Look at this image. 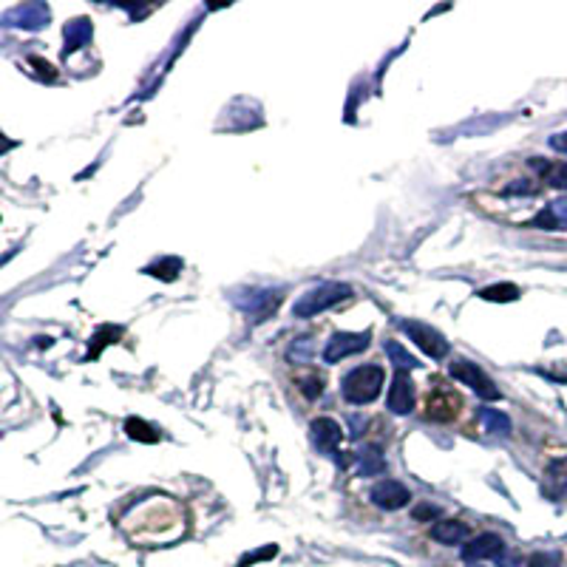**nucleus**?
<instances>
[{"instance_id":"26","label":"nucleus","mask_w":567,"mask_h":567,"mask_svg":"<svg viewBox=\"0 0 567 567\" xmlns=\"http://www.w3.org/2000/svg\"><path fill=\"white\" fill-rule=\"evenodd\" d=\"M276 551H279L276 544H269V548H264V551H259V553H256V551H253V553H247V556L239 562V567H247V564H253V562H264V559H272V556H276Z\"/></svg>"},{"instance_id":"13","label":"nucleus","mask_w":567,"mask_h":567,"mask_svg":"<svg viewBox=\"0 0 567 567\" xmlns=\"http://www.w3.org/2000/svg\"><path fill=\"white\" fill-rule=\"evenodd\" d=\"M534 227L539 230H564L567 227V202H551L542 213L534 219Z\"/></svg>"},{"instance_id":"28","label":"nucleus","mask_w":567,"mask_h":567,"mask_svg":"<svg viewBox=\"0 0 567 567\" xmlns=\"http://www.w3.org/2000/svg\"><path fill=\"white\" fill-rule=\"evenodd\" d=\"M551 148H553V151L567 154V134H556V137H551Z\"/></svg>"},{"instance_id":"19","label":"nucleus","mask_w":567,"mask_h":567,"mask_svg":"<svg viewBox=\"0 0 567 567\" xmlns=\"http://www.w3.org/2000/svg\"><path fill=\"white\" fill-rule=\"evenodd\" d=\"M122 338V326H102L94 338H91V349H89V358H97V354L105 349V346H111Z\"/></svg>"},{"instance_id":"20","label":"nucleus","mask_w":567,"mask_h":567,"mask_svg":"<svg viewBox=\"0 0 567 567\" xmlns=\"http://www.w3.org/2000/svg\"><path fill=\"white\" fill-rule=\"evenodd\" d=\"M358 463H361V474L364 477H374L386 468V459L381 454V449H366L364 454H358Z\"/></svg>"},{"instance_id":"14","label":"nucleus","mask_w":567,"mask_h":567,"mask_svg":"<svg viewBox=\"0 0 567 567\" xmlns=\"http://www.w3.org/2000/svg\"><path fill=\"white\" fill-rule=\"evenodd\" d=\"M431 536L439 542V544H459L466 536H468V524L459 522V519H446V522H437Z\"/></svg>"},{"instance_id":"2","label":"nucleus","mask_w":567,"mask_h":567,"mask_svg":"<svg viewBox=\"0 0 567 567\" xmlns=\"http://www.w3.org/2000/svg\"><path fill=\"white\" fill-rule=\"evenodd\" d=\"M352 296V287L349 284H341V281H329V284H321L309 289L307 296L298 298V304L292 307V312H296V318H312V315H321L332 307L344 304L346 298Z\"/></svg>"},{"instance_id":"6","label":"nucleus","mask_w":567,"mask_h":567,"mask_svg":"<svg viewBox=\"0 0 567 567\" xmlns=\"http://www.w3.org/2000/svg\"><path fill=\"white\" fill-rule=\"evenodd\" d=\"M401 326H403V332L409 335V338L429 354V358L439 361V358H446V354H449V341L434 326L420 324V321H403Z\"/></svg>"},{"instance_id":"1","label":"nucleus","mask_w":567,"mask_h":567,"mask_svg":"<svg viewBox=\"0 0 567 567\" xmlns=\"http://www.w3.org/2000/svg\"><path fill=\"white\" fill-rule=\"evenodd\" d=\"M383 381H386V372L381 366H358L352 369L346 377H344V401L352 403V406H364V403H372L377 394L383 389Z\"/></svg>"},{"instance_id":"9","label":"nucleus","mask_w":567,"mask_h":567,"mask_svg":"<svg viewBox=\"0 0 567 567\" xmlns=\"http://www.w3.org/2000/svg\"><path fill=\"white\" fill-rule=\"evenodd\" d=\"M236 304L241 309H247L250 315H256L259 321L269 318L276 307L281 304V292H272V289H250V292H239L236 296Z\"/></svg>"},{"instance_id":"24","label":"nucleus","mask_w":567,"mask_h":567,"mask_svg":"<svg viewBox=\"0 0 567 567\" xmlns=\"http://www.w3.org/2000/svg\"><path fill=\"white\" fill-rule=\"evenodd\" d=\"M298 389H301L304 397L315 401V397H318V394L324 392V377H321L318 372H309V374H304L301 381H298Z\"/></svg>"},{"instance_id":"15","label":"nucleus","mask_w":567,"mask_h":567,"mask_svg":"<svg viewBox=\"0 0 567 567\" xmlns=\"http://www.w3.org/2000/svg\"><path fill=\"white\" fill-rule=\"evenodd\" d=\"M531 165L536 167V171L542 174V179L548 182L551 187L567 191V162H542V159H534Z\"/></svg>"},{"instance_id":"22","label":"nucleus","mask_w":567,"mask_h":567,"mask_svg":"<svg viewBox=\"0 0 567 567\" xmlns=\"http://www.w3.org/2000/svg\"><path fill=\"white\" fill-rule=\"evenodd\" d=\"M145 272H148V276H154V279H162V281H174L179 272H182V261L179 259H162V261L151 264Z\"/></svg>"},{"instance_id":"23","label":"nucleus","mask_w":567,"mask_h":567,"mask_svg":"<svg viewBox=\"0 0 567 567\" xmlns=\"http://www.w3.org/2000/svg\"><path fill=\"white\" fill-rule=\"evenodd\" d=\"M482 423H486V429L491 434H508L511 431V420L496 409H482Z\"/></svg>"},{"instance_id":"11","label":"nucleus","mask_w":567,"mask_h":567,"mask_svg":"<svg viewBox=\"0 0 567 567\" xmlns=\"http://www.w3.org/2000/svg\"><path fill=\"white\" fill-rule=\"evenodd\" d=\"M502 551H506V542L496 534H482L477 539H471L463 548V559L466 562H482V559H499Z\"/></svg>"},{"instance_id":"10","label":"nucleus","mask_w":567,"mask_h":567,"mask_svg":"<svg viewBox=\"0 0 567 567\" xmlns=\"http://www.w3.org/2000/svg\"><path fill=\"white\" fill-rule=\"evenodd\" d=\"M542 496L544 499H564L567 496V457L551 459L542 474Z\"/></svg>"},{"instance_id":"4","label":"nucleus","mask_w":567,"mask_h":567,"mask_svg":"<svg viewBox=\"0 0 567 567\" xmlns=\"http://www.w3.org/2000/svg\"><path fill=\"white\" fill-rule=\"evenodd\" d=\"M451 377L463 383V386H471L482 397V401H499V397H502V392L496 389V383L474 361H466V358L454 361L451 364Z\"/></svg>"},{"instance_id":"27","label":"nucleus","mask_w":567,"mask_h":567,"mask_svg":"<svg viewBox=\"0 0 567 567\" xmlns=\"http://www.w3.org/2000/svg\"><path fill=\"white\" fill-rule=\"evenodd\" d=\"M437 516H439V508L437 506H426V502H423V506L414 508V519L417 522H429V519H437Z\"/></svg>"},{"instance_id":"16","label":"nucleus","mask_w":567,"mask_h":567,"mask_svg":"<svg viewBox=\"0 0 567 567\" xmlns=\"http://www.w3.org/2000/svg\"><path fill=\"white\" fill-rule=\"evenodd\" d=\"M91 40V24L89 20H74V24L66 26V54H71L74 49H82Z\"/></svg>"},{"instance_id":"18","label":"nucleus","mask_w":567,"mask_h":567,"mask_svg":"<svg viewBox=\"0 0 567 567\" xmlns=\"http://www.w3.org/2000/svg\"><path fill=\"white\" fill-rule=\"evenodd\" d=\"M477 296H479L482 301L506 304V301H516V298H519V287H516V284H494V287L479 289Z\"/></svg>"},{"instance_id":"21","label":"nucleus","mask_w":567,"mask_h":567,"mask_svg":"<svg viewBox=\"0 0 567 567\" xmlns=\"http://www.w3.org/2000/svg\"><path fill=\"white\" fill-rule=\"evenodd\" d=\"M386 354H389L392 364H394L397 369H401V372H409V369H417V366H420V361L414 358V354H409L397 341H389V344H386Z\"/></svg>"},{"instance_id":"25","label":"nucleus","mask_w":567,"mask_h":567,"mask_svg":"<svg viewBox=\"0 0 567 567\" xmlns=\"http://www.w3.org/2000/svg\"><path fill=\"white\" fill-rule=\"evenodd\" d=\"M562 556L559 553H534L528 559V567H559Z\"/></svg>"},{"instance_id":"8","label":"nucleus","mask_w":567,"mask_h":567,"mask_svg":"<svg viewBox=\"0 0 567 567\" xmlns=\"http://www.w3.org/2000/svg\"><path fill=\"white\" fill-rule=\"evenodd\" d=\"M309 434H312V443L318 451L335 457L338 454V446L344 443V429L335 423V420L329 417H318V420H312V426H309Z\"/></svg>"},{"instance_id":"12","label":"nucleus","mask_w":567,"mask_h":567,"mask_svg":"<svg viewBox=\"0 0 567 567\" xmlns=\"http://www.w3.org/2000/svg\"><path fill=\"white\" fill-rule=\"evenodd\" d=\"M389 409L394 414H409L414 409V383L406 372H397L392 381V392H389Z\"/></svg>"},{"instance_id":"7","label":"nucleus","mask_w":567,"mask_h":567,"mask_svg":"<svg viewBox=\"0 0 567 567\" xmlns=\"http://www.w3.org/2000/svg\"><path fill=\"white\" fill-rule=\"evenodd\" d=\"M372 502L377 508H383V511H401L409 506V488L403 486V482H397V479H381L377 486L372 488Z\"/></svg>"},{"instance_id":"3","label":"nucleus","mask_w":567,"mask_h":567,"mask_svg":"<svg viewBox=\"0 0 567 567\" xmlns=\"http://www.w3.org/2000/svg\"><path fill=\"white\" fill-rule=\"evenodd\" d=\"M459 411H463V397H459L446 381H434L429 403H426V417L437 420V423H451V420H457Z\"/></svg>"},{"instance_id":"5","label":"nucleus","mask_w":567,"mask_h":567,"mask_svg":"<svg viewBox=\"0 0 567 567\" xmlns=\"http://www.w3.org/2000/svg\"><path fill=\"white\" fill-rule=\"evenodd\" d=\"M369 344H372L369 332H335L324 346V361L338 364V361L349 358V354H358V352L369 349Z\"/></svg>"},{"instance_id":"17","label":"nucleus","mask_w":567,"mask_h":567,"mask_svg":"<svg viewBox=\"0 0 567 567\" xmlns=\"http://www.w3.org/2000/svg\"><path fill=\"white\" fill-rule=\"evenodd\" d=\"M125 431H128V437L137 439V443H159V437H162L151 423H145V420H139V417L125 420Z\"/></svg>"}]
</instances>
